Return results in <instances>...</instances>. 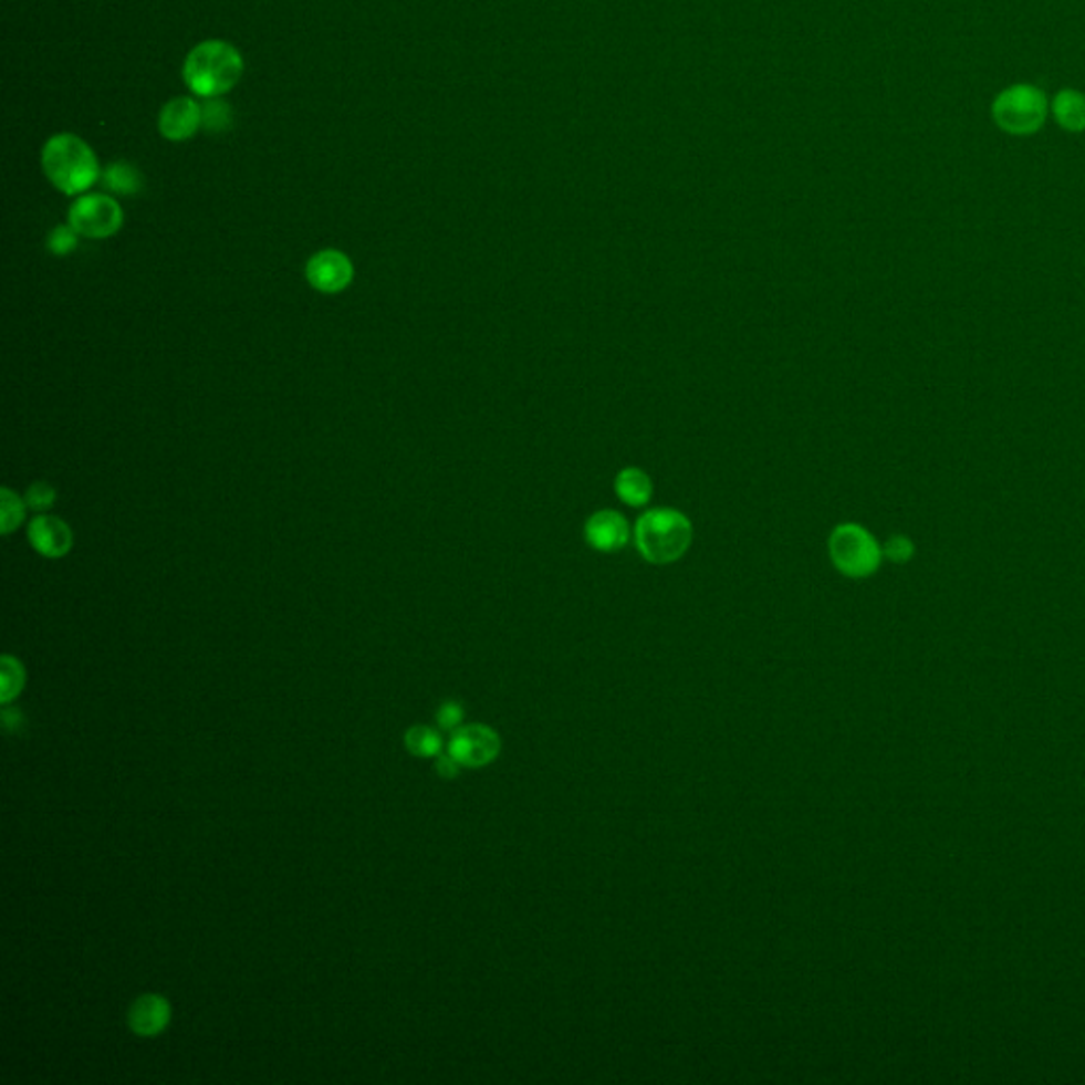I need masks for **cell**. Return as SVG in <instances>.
Masks as SVG:
<instances>
[{"mask_svg":"<svg viewBox=\"0 0 1085 1085\" xmlns=\"http://www.w3.org/2000/svg\"><path fill=\"white\" fill-rule=\"evenodd\" d=\"M25 672L18 657L2 656L0 659V702H13L24 689Z\"/></svg>","mask_w":1085,"mask_h":1085,"instance_id":"17","label":"cell"},{"mask_svg":"<svg viewBox=\"0 0 1085 1085\" xmlns=\"http://www.w3.org/2000/svg\"><path fill=\"white\" fill-rule=\"evenodd\" d=\"M102 185L115 196H136L145 187L140 170L127 161H113L102 170Z\"/></svg>","mask_w":1085,"mask_h":1085,"instance_id":"14","label":"cell"},{"mask_svg":"<svg viewBox=\"0 0 1085 1085\" xmlns=\"http://www.w3.org/2000/svg\"><path fill=\"white\" fill-rule=\"evenodd\" d=\"M997 126L1013 136L1035 134L1047 117V98L1033 85H1011L992 104Z\"/></svg>","mask_w":1085,"mask_h":1085,"instance_id":"4","label":"cell"},{"mask_svg":"<svg viewBox=\"0 0 1085 1085\" xmlns=\"http://www.w3.org/2000/svg\"><path fill=\"white\" fill-rule=\"evenodd\" d=\"M693 529L687 515L677 509L657 507L643 513L634 526V543L651 564H670L687 554Z\"/></svg>","mask_w":1085,"mask_h":1085,"instance_id":"3","label":"cell"},{"mask_svg":"<svg viewBox=\"0 0 1085 1085\" xmlns=\"http://www.w3.org/2000/svg\"><path fill=\"white\" fill-rule=\"evenodd\" d=\"M233 124V113L229 102L219 98H206L202 104V127L208 132H228Z\"/></svg>","mask_w":1085,"mask_h":1085,"instance_id":"19","label":"cell"},{"mask_svg":"<svg viewBox=\"0 0 1085 1085\" xmlns=\"http://www.w3.org/2000/svg\"><path fill=\"white\" fill-rule=\"evenodd\" d=\"M202 127V104L180 96L166 102L159 113V132L173 143L189 140Z\"/></svg>","mask_w":1085,"mask_h":1085,"instance_id":"11","label":"cell"},{"mask_svg":"<svg viewBox=\"0 0 1085 1085\" xmlns=\"http://www.w3.org/2000/svg\"><path fill=\"white\" fill-rule=\"evenodd\" d=\"M79 233H76L75 228L71 223H64V226H58L50 231L48 236V251L55 257H66V254L75 253L76 247H79Z\"/></svg>","mask_w":1085,"mask_h":1085,"instance_id":"20","label":"cell"},{"mask_svg":"<svg viewBox=\"0 0 1085 1085\" xmlns=\"http://www.w3.org/2000/svg\"><path fill=\"white\" fill-rule=\"evenodd\" d=\"M305 280L321 295H340L353 284V259L337 249L319 251L305 263Z\"/></svg>","mask_w":1085,"mask_h":1085,"instance_id":"7","label":"cell"},{"mask_svg":"<svg viewBox=\"0 0 1085 1085\" xmlns=\"http://www.w3.org/2000/svg\"><path fill=\"white\" fill-rule=\"evenodd\" d=\"M441 735L430 728L416 726L405 733V749L416 758H437L441 755Z\"/></svg>","mask_w":1085,"mask_h":1085,"instance_id":"18","label":"cell"},{"mask_svg":"<svg viewBox=\"0 0 1085 1085\" xmlns=\"http://www.w3.org/2000/svg\"><path fill=\"white\" fill-rule=\"evenodd\" d=\"M583 534H585V541L592 550L603 552V554H613V552H619L628 545L630 524L622 513H617L613 509H603V511H596L594 515H590V520L585 522Z\"/></svg>","mask_w":1085,"mask_h":1085,"instance_id":"10","label":"cell"},{"mask_svg":"<svg viewBox=\"0 0 1085 1085\" xmlns=\"http://www.w3.org/2000/svg\"><path fill=\"white\" fill-rule=\"evenodd\" d=\"M448 753L455 755L462 768H483L499 758L501 738L488 726H465L455 730Z\"/></svg>","mask_w":1085,"mask_h":1085,"instance_id":"8","label":"cell"},{"mask_svg":"<svg viewBox=\"0 0 1085 1085\" xmlns=\"http://www.w3.org/2000/svg\"><path fill=\"white\" fill-rule=\"evenodd\" d=\"M28 511L30 509L25 505L24 497L7 486L0 490V532L4 536L13 534L24 524Z\"/></svg>","mask_w":1085,"mask_h":1085,"instance_id":"16","label":"cell"},{"mask_svg":"<svg viewBox=\"0 0 1085 1085\" xmlns=\"http://www.w3.org/2000/svg\"><path fill=\"white\" fill-rule=\"evenodd\" d=\"M43 173L64 196L87 194L102 177L94 149L75 134H55L41 153Z\"/></svg>","mask_w":1085,"mask_h":1085,"instance_id":"1","label":"cell"},{"mask_svg":"<svg viewBox=\"0 0 1085 1085\" xmlns=\"http://www.w3.org/2000/svg\"><path fill=\"white\" fill-rule=\"evenodd\" d=\"M30 547L48 560H60L73 552L75 534L73 529L58 515L36 513L25 529Z\"/></svg>","mask_w":1085,"mask_h":1085,"instance_id":"9","label":"cell"},{"mask_svg":"<svg viewBox=\"0 0 1085 1085\" xmlns=\"http://www.w3.org/2000/svg\"><path fill=\"white\" fill-rule=\"evenodd\" d=\"M1054 117L1068 132L1085 129V96L1075 90H1062L1054 98Z\"/></svg>","mask_w":1085,"mask_h":1085,"instance_id":"15","label":"cell"},{"mask_svg":"<svg viewBox=\"0 0 1085 1085\" xmlns=\"http://www.w3.org/2000/svg\"><path fill=\"white\" fill-rule=\"evenodd\" d=\"M25 505L30 511H36V513H48L51 507L55 505V499H58V492L55 488L48 483V481H34L28 486L24 494Z\"/></svg>","mask_w":1085,"mask_h":1085,"instance_id":"21","label":"cell"},{"mask_svg":"<svg viewBox=\"0 0 1085 1085\" xmlns=\"http://www.w3.org/2000/svg\"><path fill=\"white\" fill-rule=\"evenodd\" d=\"M615 494L626 505L645 507L654 494V483L645 471H640L636 467H626L615 478Z\"/></svg>","mask_w":1085,"mask_h":1085,"instance_id":"13","label":"cell"},{"mask_svg":"<svg viewBox=\"0 0 1085 1085\" xmlns=\"http://www.w3.org/2000/svg\"><path fill=\"white\" fill-rule=\"evenodd\" d=\"M437 723L444 730H456L462 723V707L456 702H446L437 710Z\"/></svg>","mask_w":1085,"mask_h":1085,"instance_id":"22","label":"cell"},{"mask_svg":"<svg viewBox=\"0 0 1085 1085\" xmlns=\"http://www.w3.org/2000/svg\"><path fill=\"white\" fill-rule=\"evenodd\" d=\"M244 73L240 51L228 41H204L189 51L182 64L187 87L200 98H219L238 85Z\"/></svg>","mask_w":1085,"mask_h":1085,"instance_id":"2","label":"cell"},{"mask_svg":"<svg viewBox=\"0 0 1085 1085\" xmlns=\"http://www.w3.org/2000/svg\"><path fill=\"white\" fill-rule=\"evenodd\" d=\"M69 223L81 238L106 240L124 228V208L108 194H83L69 208Z\"/></svg>","mask_w":1085,"mask_h":1085,"instance_id":"5","label":"cell"},{"mask_svg":"<svg viewBox=\"0 0 1085 1085\" xmlns=\"http://www.w3.org/2000/svg\"><path fill=\"white\" fill-rule=\"evenodd\" d=\"M173 1020V1008L161 994H143L136 999L127 1013V1024L138 1036L161 1035Z\"/></svg>","mask_w":1085,"mask_h":1085,"instance_id":"12","label":"cell"},{"mask_svg":"<svg viewBox=\"0 0 1085 1085\" xmlns=\"http://www.w3.org/2000/svg\"><path fill=\"white\" fill-rule=\"evenodd\" d=\"M830 554L835 568L848 577L869 575L880 560L876 541L855 524H844L833 531Z\"/></svg>","mask_w":1085,"mask_h":1085,"instance_id":"6","label":"cell"},{"mask_svg":"<svg viewBox=\"0 0 1085 1085\" xmlns=\"http://www.w3.org/2000/svg\"><path fill=\"white\" fill-rule=\"evenodd\" d=\"M460 768H462V765L458 763V759H456L455 755H450V753H446V755H444V753H441V755H437L435 770H437V774H439V776H444V779L452 781V779H456V776L460 774Z\"/></svg>","mask_w":1085,"mask_h":1085,"instance_id":"23","label":"cell"}]
</instances>
